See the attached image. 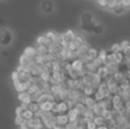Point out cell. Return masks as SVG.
Here are the masks:
<instances>
[{"label":"cell","instance_id":"obj_1","mask_svg":"<svg viewBox=\"0 0 130 129\" xmlns=\"http://www.w3.org/2000/svg\"><path fill=\"white\" fill-rule=\"evenodd\" d=\"M25 123H26L27 127L30 129H42L43 128L42 121H41V119L38 118V117H34V118L30 119V120H26Z\"/></svg>","mask_w":130,"mask_h":129},{"label":"cell","instance_id":"obj_2","mask_svg":"<svg viewBox=\"0 0 130 129\" xmlns=\"http://www.w3.org/2000/svg\"><path fill=\"white\" fill-rule=\"evenodd\" d=\"M17 98H18V101L21 102V104H24V105H29L31 102H33V101H32L31 95H30V94L27 93V91L18 93Z\"/></svg>","mask_w":130,"mask_h":129},{"label":"cell","instance_id":"obj_3","mask_svg":"<svg viewBox=\"0 0 130 129\" xmlns=\"http://www.w3.org/2000/svg\"><path fill=\"white\" fill-rule=\"evenodd\" d=\"M30 86H31V81L30 82H15L14 84V87H15L16 91H18V93H23V91H27V89L30 88Z\"/></svg>","mask_w":130,"mask_h":129},{"label":"cell","instance_id":"obj_4","mask_svg":"<svg viewBox=\"0 0 130 129\" xmlns=\"http://www.w3.org/2000/svg\"><path fill=\"white\" fill-rule=\"evenodd\" d=\"M23 55H24L25 57H27L29 59L33 61L34 57L37 56V50H36V47H26V48L24 49V52H23Z\"/></svg>","mask_w":130,"mask_h":129},{"label":"cell","instance_id":"obj_5","mask_svg":"<svg viewBox=\"0 0 130 129\" xmlns=\"http://www.w3.org/2000/svg\"><path fill=\"white\" fill-rule=\"evenodd\" d=\"M56 125L64 127L69 123V118H67V114H57L56 116Z\"/></svg>","mask_w":130,"mask_h":129},{"label":"cell","instance_id":"obj_6","mask_svg":"<svg viewBox=\"0 0 130 129\" xmlns=\"http://www.w3.org/2000/svg\"><path fill=\"white\" fill-rule=\"evenodd\" d=\"M17 73H18V79H20L21 82H30L31 81L32 75H31V73L30 72L22 70V71H20V72H17Z\"/></svg>","mask_w":130,"mask_h":129},{"label":"cell","instance_id":"obj_7","mask_svg":"<svg viewBox=\"0 0 130 129\" xmlns=\"http://www.w3.org/2000/svg\"><path fill=\"white\" fill-rule=\"evenodd\" d=\"M71 65H72V70L76 71V72H80V71L85 68V64L81 62L80 58H74L73 61L71 62Z\"/></svg>","mask_w":130,"mask_h":129},{"label":"cell","instance_id":"obj_8","mask_svg":"<svg viewBox=\"0 0 130 129\" xmlns=\"http://www.w3.org/2000/svg\"><path fill=\"white\" fill-rule=\"evenodd\" d=\"M96 73L102 78V80H105V79H107V78L110 77L108 69H107V66H106V65H102L101 68H98V70H97Z\"/></svg>","mask_w":130,"mask_h":129},{"label":"cell","instance_id":"obj_9","mask_svg":"<svg viewBox=\"0 0 130 129\" xmlns=\"http://www.w3.org/2000/svg\"><path fill=\"white\" fill-rule=\"evenodd\" d=\"M56 103L57 102H45V103H42V104H40V111H42V112H52Z\"/></svg>","mask_w":130,"mask_h":129},{"label":"cell","instance_id":"obj_10","mask_svg":"<svg viewBox=\"0 0 130 129\" xmlns=\"http://www.w3.org/2000/svg\"><path fill=\"white\" fill-rule=\"evenodd\" d=\"M66 114H67V118H69V122L70 123H76L78 118H79V113L75 111V110L71 109Z\"/></svg>","mask_w":130,"mask_h":129},{"label":"cell","instance_id":"obj_11","mask_svg":"<svg viewBox=\"0 0 130 129\" xmlns=\"http://www.w3.org/2000/svg\"><path fill=\"white\" fill-rule=\"evenodd\" d=\"M81 102L85 104V106L87 107V109H92V107L96 105V103H97L96 101H95L94 97H86V96L82 98V101H81Z\"/></svg>","mask_w":130,"mask_h":129},{"label":"cell","instance_id":"obj_12","mask_svg":"<svg viewBox=\"0 0 130 129\" xmlns=\"http://www.w3.org/2000/svg\"><path fill=\"white\" fill-rule=\"evenodd\" d=\"M73 109L75 110L76 112H78L79 116H82V114L85 113V111H86V109H87V107L85 106V104H83L82 102H76L75 104H74Z\"/></svg>","mask_w":130,"mask_h":129},{"label":"cell","instance_id":"obj_13","mask_svg":"<svg viewBox=\"0 0 130 129\" xmlns=\"http://www.w3.org/2000/svg\"><path fill=\"white\" fill-rule=\"evenodd\" d=\"M96 90L97 89H95L92 86H86L85 88H83L82 93H83V95H85L86 97H92Z\"/></svg>","mask_w":130,"mask_h":129},{"label":"cell","instance_id":"obj_14","mask_svg":"<svg viewBox=\"0 0 130 129\" xmlns=\"http://www.w3.org/2000/svg\"><path fill=\"white\" fill-rule=\"evenodd\" d=\"M113 58H114V63H117V64H121V63H123L124 62V55L122 54L121 52H119V53H114L113 54Z\"/></svg>","mask_w":130,"mask_h":129},{"label":"cell","instance_id":"obj_15","mask_svg":"<svg viewBox=\"0 0 130 129\" xmlns=\"http://www.w3.org/2000/svg\"><path fill=\"white\" fill-rule=\"evenodd\" d=\"M27 110H30V111H32L34 114L38 113L39 111H40V104L37 102H31L29 105H27Z\"/></svg>","mask_w":130,"mask_h":129},{"label":"cell","instance_id":"obj_16","mask_svg":"<svg viewBox=\"0 0 130 129\" xmlns=\"http://www.w3.org/2000/svg\"><path fill=\"white\" fill-rule=\"evenodd\" d=\"M112 78H113V79H114V81H117L118 84H119V82H121L122 80H123L126 77H124V73H123V71H122V70H120V71H118L117 73H114V74L112 75Z\"/></svg>","mask_w":130,"mask_h":129},{"label":"cell","instance_id":"obj_17","mask_svg":"<svg viewBox=\"0 0 130 129\" xmlns=\"http://www.w3.org/2000/svg\"><path fill=\"white\" fill-rule=\"evenodd\" d=\"M107 50H105V49H102V50H99L98 52V55H97V58L101 61V63L104 65V63H105V59H106V57H107Z\"/></svg>","mask_w":130,"mask_h":129},{"label":"cell","instance_id":"obj_18","mask_svg":"<svg viewBox=\"0 0 130 129\" xmlns=\"http://www.w3.org/2000/svg\"><path fill=\"white\" fill-rule=\"evenodd\" d=\"M102 117H103V119L107 122V121H110L111 119H113V113H112V110H104L103 112H102L101 114Z\"/></svg>","mask_w":130,"mask_h":129},{"label":"cell","instance_id":"obj_19","mask_svg":"<svg viewBox=\"0 0 130 129\" xmlns=\"http://www.w3.org/2000/svg\"><path fill=\"white\" fill-rule=\"evenodd\" d=\"M36 50H37V54H39V55H47L48 53V47H46V46H43V45H40V46H37L36 47Z\"/></svg>","mask_w":130,"mask_h":129},{"label":"cell","instance_id":"obj_20","mask_svg":"<svg viewBox=\"0 0 130 129\" xmlns=\"http://www.w3.org/2000/svg\"><path fill=\"white\" fill-rule=\"evenodd\" d=\"M22 117L23 119H24L25 121L26 120H30V119H32V118H34V113L32 111H30V110H24V111H23V113H22Z\"/></svg>","mask_w":130,"mask_h":129},{"label":"cell","instance_id":"obj_21","mask_svg":"<svg viewBox=\"0 0 130 129\" xmlns=\"http://www.w3.org/2000/svg\"><path fill=\"white\" fill-rule=\"evenodd\" d=\"M82 24H89V23L92 22V16L90 13H85L82 15V20H81Z\"/></svg>","mask_w":130,"mask_h":129},{"label":"cell","instance_id":"obj_22","mask_svg":"<svg viewBox=\"0 0 130 129\" xmlns=\"http://www.w3.org/2000/svg\"><path fill=\"white\" fill-rule=\"evenodd\" d=\"M94 122H95V125L97 126V127H99V126H104V125H106V121L103 119V117L102 116H95V118H94Z\"/></svg>","mask_w":130,"mask_h":129},{"label":"cell","instance_id":"obj_23","mask_svg":"<svg viewBox=\"0 0 130 129\" xmlns=\"http://www.w3.org/2000/svg\"><path fill=\"white\" fill-rule=\"evenodd\" d=\"M129 86H130V81L128 79H126V78H124L121 82H119V87L121 88V90H126V89H128Z\"/></svg>","mask_w":130,"mask_h":129},{"label":"cell","instance_id":"obj_24","mask_svg":"<svg viewBox=\"0 0 130 129\" xmlns=\"http://www.w3.org/2000/svg\"><path fill=\"white\" fill-rule=\"evenodd\" d=\"M119 52H121V47H120V43H113V45L110 47V50H108V53H111V54H114V53H119Z\"/></svg>","mask_w":130,"mask_h":129},{"label":"cell","instance_id":"obj_25","mask_svg":"<svg viewBox=\"0 0 130 129\" xmlns=\"http://www.w3.org/2000/svg\"><path fill=\"white\" fill-rule=\"evenodd\" d=\"M92 97L95 98V101H96V102H102V101H104L103 94H102L99 90H96V91H95V94H94V96H92Z\"/></svg>","mask_w":130,"mask_h":129},{"label":"cell","instance_id":"obj_26","mask_svg":"<svg viewBox=\"0 0 130 129\" xmlns=\"http://www.w3.org/2000/svg\"><path fill=\"white\" fill-rule=\"evenodd\" d=\"M56 34H57V33H56V32H54V31H48V32H46V33H45V36L47 37V38L49 39L50 41H53V42H54Z\"/></svg>","mask_w":130,"mask_h":129},{"label":"cell","instance_id":"obj_27","mask_svg":"<svg viewBox=\"0 0 130 129\" xmlns=\"http://www.w3.org/2000/svg\"><path fill=\"white\" fill-rule=\"evenodd\" d=\"M124 9H126V8H124L121 4H118L117 6H115V8L113 9V11H114L115 14H121V13H123V11H124Z\"/></svg>","mask_w":130,"mask_h":129},{"label":"cell","instance_id":"obj_28","mask_svg":"<svg viewBox=\"0 0 130 129\" xmlns=\"http://www.w3.org/2000/svg\"><path fill=\"white\" fill-rule=\"evenodd\" d=\"M23 123H25V120L22 118V117H15V125L16 126H22Z\"/></svg>","mask_w":130,"mask_h":129},{"label":"cell","instance_id":"obj_29","mask_svg":"<svg viewBox=\"0 0 130 129\" xmlns=\"http://www.w3.org/2000/svg\"><path fill=\"white\" fill-rule=\"evenodd\" d=\"M11 80H13V84H15V82H18V81H20V79H18V73H17V71H14V72L11 73Z\"/></svg>","mask_w":130,"mask_h":129},{"label":"cell","instance_id":"obj_30","mask_svg":"<svg viewBox=\"0 0 130 129\" xmlns=\"http://www.w3.org/2000/svg\"><path fill=\"white\" fill-rule=\"evenodd\" d=\"M94 33H96V34H101L102 32H103V27L101 26V25H98V24H96L95 25V27H94Z\"/></svg>","mask_w":130,"mask_h":129},{"label":"cell","instance_id":"obj_31","mask_svg":"<svg viewBox=\"0 0 130 129\" xmlns=\"http://www.w3.org/2000/svg\"><path fill=\"white\" fill-rule=\"evenodd\" d=\"M86 129H97V126L95 125L94 121H89L86 123Z\"/></svg>","mask_w":130,"mask_h":129},{"label":"cell","instance_id":"obj_32","mask_svg":"<svg viewBox=\"0 0 130 129\" xmlns=\"http://www.w3.org/2000/svg\"><path fill=\"white\" fill-rule=\"evenodd\" d=\"M121 53L124 55V57L130 56V45H129V46H127L126 48H123V49L121 50Z\"/></svg>","mask_w":130,"mask_h":129},{"label":"cell","instance_id":"obj_33","mask_svg":"<svg viewBox=\"0 0 130 129\" xmlns=\"http://www.w3.org/2000/svg\"><path fill=\"white\" fill-rule=\"evenodd\" d=\"M130 45V41L129 40H123V41H121L120 42V47H121V50L123 49V48H126L127 46H129Z\"/></svg>","mask_w":130,"mask_h":129},{"label":"cell","instance_id":"obj_34","mask_svg":"<svg viewBox=\"0 0 130 129\" xmlns=\"http://www.w3.org/2000/svg\"><path fill=\"white\" fill-rule=\"evenodd\" d=\"M96 1H97V4H98L101 7L106 8V6H107V0H96Z\"/></svg>","mask_w":130,"mask_h":129},{"label":"cell","instance_id":"obj_35","mask_svg":"<svg viewBox=\"0 0 130 129\" xmlns=\"http://www.w3.org/2000/svg\"><path fill=\"white\" fill-rule=\"evenodd\" d=\"M121 5L124 8H130V0H121Z\"/></svg>","mask_w":130,"mask_h":129},{"label":"cell","instance_id":"obj_36","mask_svg":"<svg viewBox=\"0 0 130 129\" xmlns=\"http://www.w3.org/2000/svg\"><path fill=\"white\" fill-rule=\"evenodd\" d=\"M20 129H30V128L27 127V125H26V123H23L22 126H20Z\"/></svg>","mask_w":130,"mask_h":129},{"label":"cell","instance_id":"obj_37","mask_svg":"<svg viewBox=\"0 0 130 129\" xmlns=\"http://www.w3.org/2000/svg\"><path fill=\"white\" fill-rule=\"evenodd\" d=\"M97 129H110V128H108L107 125H104V126H99V127H97Z\"/></svg>","mask_w":130,"mask_h":129},{"label":"cell","instance_id":"obj_38","mask_svg":"<svg viewBox=\"0 0 130 129\" xmlns=\"http://www.w3.org/2000/svg\"><path fill=\"white\" fill-rule=\"evenodd\" d=\"M53 129H63V127H61V126H57V125H56Z\"/></svg>","mask_w":130,"mask_h":129},{"label":"cell","instance_id":"obj_39","mask_svg":"<svg viewBox=\"0 0 130 129\" xmlns=\"http://www.w3.org/2000/svg\"><path fill=\"white\" fill-rule=\"evenodd\" d=\"M128 128L130 129V122H129V125H128Z\"/></svg>","mask_w":130,"mask_h":129},{"label":"cell","instance_id":"obj_40","mask_svg":"<svg viewBox=\"0 0 130 129\" xmlns=\"http://www.w3.org/2000/svg\"><path fill=\"white\" fill-rule=\"evenodd\" d=\"M126 129H129V128H126Z\"/></svg>","mask_w":130,"mask_h":129}]
</instances>
